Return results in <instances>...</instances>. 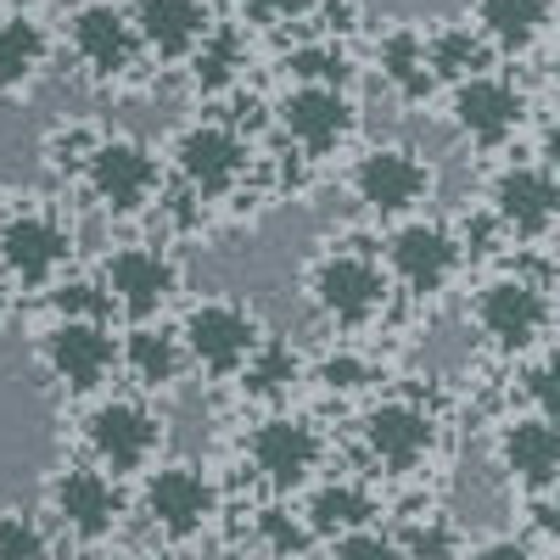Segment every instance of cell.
<instances>
[{
	"label": "cell",
	"instance_id": "obj_1",
	"mask_svg": "<svg viewBox=\"0 0 560 560\" xmlns=\"http://www.w3.org/2000/svg\"><path fill=\"white\" fill-rule=\"evenodd\" d=\"M303 303L337 325V331H370L382 325L387 308H393V275H387V258L364 253V247H325L308 258L303 269Z\"/></svg>",
	"mask_w": 560,
	"mask_h": 560
},
{
	"label": "cell",
	"instance_id": "obj_2",
	"mask_svg": "<svg viewBox=\"0 0 560 560\" xmlns=\"http://www.w3.org/2000/svg\"><path fill=\"white\" fill-rule=\"evenodd\" d=\"M34 364L62 398H102L124 376V331L102 314H51L34 337Z\"/></svg>",
	"mask_w": 560,
	"mask_h": 560
},
{
	"label": "cell",
	"instance_id": "obj_3",
	"mask_svg": "<svg viewBox=\"0 0 560 560\" xmlns=\"http://www.w3.org/2000/svg\"><path fill=\"white\" fill-rule=\"evenodd\" d=\"M129 510H135V499H129L124 477H113L107 465H96L90 454L57 465V471L45 477V522H51L57 538L73 544V549L113 544L129 522Z\"/></svg>",
	"mask_w": 560,
	"mask_h": 560
},
{
	"label": "cell",
	"instance_id": "obj_4",
	"mask_svg": "<svg viewBox=\"0 0 560 560\" xmlns=\"http://www.w3.org/2000/svg\"><path fill=\"white\" fill-rule=\"evenodd\" d=\"M79 264V230L62 202L45 197H12L7 219H0V269L18 292H51L62 275Z\"/></svg>",
	"mask_w": 560,
	"mask_h": 560
},
{
	"label": "cell",
	"instance_id": "obj_5",
	"mask_svg": "<svg viewBox=\"0 0 560 560\" xmlns=\"http://www.w3.org/2000/svg\"><path fill=\"white\" fill-rule=\"evenodd\" d=\"M163 158H168L174 179H179L191 197H202L208 208L236 202L242 185L258 174V147H253V135H247L242 124H230L224 113L179 124Z\"/></svg>",
	"mask_w": 560,
	"mask_h": 560
},
{
	"label": "cell",
	"instance_id": "obj_6",
	"mask_svg": "<svg viewBox=\"0 0 560 560\" xmlns=\"http://www.w3.org/2000/svg\"><path fill=\"white\" fill-rule=\"evenodd\" d=\"M79 443L113 477L135 482L168 454V415L152 404V393H102L79 420Z\"/></svg>",
	"mask_w": 560,
	"mask_h": 560
},
{
	"label": "cell",
	"instance_id": "obj_7",
	"mask_svg": "<svg viewBox=\"0 0 560 560\" xmlns=\"http://www.w3.org/2000/svg\"><path fill=\"white\" fill-rule=\"evenodd\" d=\"M73 185H79V191L96 202L107 219L135 224V219H152V213L163 208V197H168V163L147 147V140L107 129Z\"/></svg>",
	"mask_w": 560,
	"mask_h": 560
},
{
	"label": "cell",
	"instance_id": "obj_8",
	"mask_svg": "<svg viewBox=\"0 0 560 560\" xmlns=\"http://www.w3.org/2000/svg\"><path fill=\"white\" fill-rule=\"evenodd\" d=\"M135 516L163 544H197L224 522V488L197 459H158L147 477H135Z\"/></svg>",
	"mask_w": 560,
	"mask_h": 560
},
{
	"label": "cell",
	"instance_id": "obj_9",
	"mask_svg": "<svg viewBox=\"0 0 560 560\" xmlns=\"http://www.w3.org/2000/svg\"><path fill=\"white\" fill-rule=\"evenodd\" d=\"M62 51L73 57L79 79L96 90H124L147 68V45H140L135 12L118 0H79L62 23Z\"/></svg>",
	"mask_w": 560,
	"mask_h": 560
},
{
	"label": "cell",
	"instance_id": "obj_10",
	"mask_svg": "<svg viewBox=\"0 0 560 560\" xmlns=\"http://www.w3.org/2000/svg\"><path fill=\"white\" fill-rule=\"evenodd\" d=\"M325 454H331L325 432L298 409H264L253 420V432L242 438V459H247L253 482L275 499H292L308 482H319Z\"/></svg>",
	"mask_w": 560,
	"mask_h": 560
},
{
	"label": "cell",
	"instance_id": "obj_11",
	"mask_svg": "<svg viewBox=\"0 0 560 560\" xmlns=\"http://www.w3.org/2000/svg\"><path fill=\"white\" fill-rule=\"evenodd\" d=\"M179 337L191 353V370L208 382H236L253 364V353L269 342L264 314L242 298H197L179 314Z\"/></svg>",
	"mask_w": 560,
	"mask_h": 560
},
{
	"label": "cell",
	"instance_id": "obj_12",
	"mask_svg": "<svg viewBox=\"0 0 560 560\" xmlns=\"http://www.w3.org/2000/svg\"><path fill=\"white\" fill-rule=\"evenodd\" d=\"M96 280L118 319H163L185 292V264L168 242H118L96 264Z\"/></svg>",
	"mask_w": 560,
	"mask_h": 560
},
{
	"label": "cell",
	"instance_id": "obj_13",
	"mask_svg": "<svg viewBox=\"0 0 560 560\" xmlns=\"http://www.w3.org/2000/svg\"><path fill=\"white\" fill-rule=\"evenodd\" d=\"M348 191H353V202H359L364 213L398 224V219H415L420 208L432 202L438 168L420 158L415 147H398V140H393V147H370V152L353 158Z\"/></svg>",
	"mask_w": 560,
	"mask_h": 560
},
{
	"label": "cell",
	"instance_id": "obj_14",
	"mask_svg": "<svg viewBox=\"0 0 560 560\" xmlns=\"http://www.w3.org/2000/svg\"><path fill=\"white\" fill-rule=\"evenodd\" d=\"M275 129L314 163H331L359 135V102L342 84H287V96L275 102Z\"/></svg>",
	"mask_w": 560,
	"mask_h": 560
},
{
	"label": "cell",
	"instance_id": "obj_15",
	"mask_svg": "<svg viewBox=\"0 0 560 560\" xmlns=\"http://www.w3.org/2000/svg\"><path fill=\"white\" fill-rule=\"evenodd\" d=\"M382 258H387L393 287H404V298H443L454 287V275L465 269V242L443 219L415 213V219H398Z\"/></svg>",
	"mask_w": 560,
	"mask_h": 560
},
{
	"label": "cell",
	"instance_id": "obj_16",
	"mask_svg": "<svg viewBox=\"0 0 560 560\" xmlns=\"http://www.w3.org/2000/svg\"><path fill=\"white\" fill-rule=\"evenodd\" d=\"M471 319L499 353H527V348L544 342L549 319H555V303L527 275H493L471 298Z\"/></svg>",
	"mask_w": 560,
	"mask_h": 560
},
{
	"label": "cell",
	"instance_id": "obj_17",
	"mask_svg": "<svg viewBox=\"0 0 560 560\" xmlns=\"http://www.w3.org/2000/svg\"><path fill=\"white\" fill-rule=\"evenodd\" d=\"M359 443L370 454V465L387 477H415L420 465L432 459L438 448V415L420 409L409 398H382L370 404L364 420H359Z\"/></svg>",
	"mask_w": 560,
	"mask_h": 560
},
{
	"label": "cell",
	"instance_id": "obj_18",
	"mask_svg": "<svg viewBox=\"0 0 560 560\" xmlns=\"http://www.w3.org/2000/svg\"><path fill=\"white\" fill-rule=\"evenodd\" d=\"M488 208L516 242H544L560 230V174L549 163H504L488 185Z\"/></svg>",
	"mask_w": 560,
	"mask_h": 560
},
{
	"label": "cell",
	"instance_id": "obj_19",
	"mask_svg": "<svg viewBox=\"0 0 560 560\" xmlns=\"http://www.w3.org/2000/svg\"><path fill=\"white\" fill-rule=\"evenodd\" d=\"M448 118L454 129L482 152H499L510 135L527 124V96L510 79L499 73H477V79H459L448 84Z\"/></svg>",
	"mask_w": 560,
	"mask_h": 560
},
{
	"label": "cell",
	"instance_id": "obj_20",
	"mask_svg": "<svg viewBox=\"0 0 560 560\" xmlns=\"http://www.w3.org/2000/svg\"><path fill=\"white\" fill-rule=\"evenodd\" d=\"M135 28L147 57L163 68H191V57L208 45V34L219 28L213 0H135Z\"/></svg>",
	"mask_w": 560,
	"mask_h": 560
},
{
	"label": "cell",
	"instance_id": "obj_21",
	"mask_svg": "<svg viewBox=\"0 0 560 560\" xmlns=\"http://www.w3.org/2000/svg\"><path fill=\"white\" fill-rule=\"evenodd\" d=\"M124 376L135 393H179L185 376H197L191 370V353H185V337L179 325H163V319H129L124 331Z\"/></svg>",
	"mask_w": 560,
	"mask_h": 560
},
{
	"label": "cell",
	"instance_id": "obj_22",
	"mask_svg": "<svg viewBox=\"0 0 560 560\" xmlns=\"http://www.w3.org/2000/svg\"><path fill=\"white\" fill-rule=\"evenodd\" d=\"M298 499H303V522L319 538V549H331L348 533L382 527V499H376V488H364L359 477H319Z\"/></svg>",
	"mask_w": 560,
	"mask_h": 560
},
{
	"label": "cell",
	"instance_id": "obj_23",
	"mask_svg": "<svg viewBox=\"0 0 560 560\" xmlns=\"http://www.w3.org/2000/svg\"><path fill=\"white\" fill-rule=\"evenodd\" d=\"M51 57H57V34L45 28L28 7L0 12V102H23L45 79Z\"/></svg>",
	"mask_w": 560,
	"mask_h": 560
},
{
	"label": "cell",
	"instance_id": "obj_24",
	"mask_svg": "<svg viewBox=\"0 0 560 560\" xmlns=\"http://www.w3.org/2000/svg\"><path fill=\"white\" fill-rule=\"evenodd\" d=\"M499 465L527 493H544L560 482V420L555 415H522L499 432Z\"/></svg>",
	"mask_w": 560,
	"mask_h": 560
},
{
	"label": "cell",
	"instance_id": "obj_25",
	"mask_svg": "<svg viewBox=\"0 0 560 560\" xmlns=\"http://www.w3.org/2000/svg\"><path fill=\"white\" fill-rule=\"evenodd\" d=\"M376 73L387 84V96L404 102V107H420V102H432L438 96V68H432V51H427V34L398 23L376 39Z\"/></svg>",
	"mask_w": 560,
	"mask_h": 560
},
{
	"label": "cell",
	"instance_id": "obj_26",
	"mask_svg": "<svg viewBox=\"0 0 560 560\" xmlns=\"http://www.w3.org/2000/svg\"><path fill=\"white\" fill-rule=\"evenodd\" d=\"M247 62H253V34L242 23H219L185 73L208 102H230L236 90H247Z\"/></svg>",
	"mask_w": 560,
	"mask_h": 560
},
{
	"label": "cell",
	"instance_id": "obj_27",
	"mask_svg": "<svg viewBox=\"0 0 560 560\" xmlns=\"http://www.w3.org/2000/svg\"><path fill=\"white\" fill-rule=\"evenodd\" d=\"M303 382H308L303 353H298L292 342L269 337V342L253 353V364L236 376V393H242L247 404H258V409H287V404H292V393H298Z\"/></svg>",
	"mask_w": 560,
	"mask_h": 560
},
{
	"label": "cell",
	"instance_id": "obj_28",
	"mask_svg": "<svg viewBox=\"0 0 560 560\" xmlns=\"http://www.w3.org/2000/svg\"><path fill=\"white\" fill-rule=\"evenodd\" d=\"M549 0H471V23L493 39V51H527L549 28Z\"/></svg>",
	"mask_w": 560,
	"mask_h": 560
},
{
	"label": "cell",
	"instance_id": "obj_29",
	"mask_svg": "<svg viewBox=\"0 0 560 560\" xmlns=\"http://www.w3.org/2000/svg\"><path fill=\"white\" fill-rule=\"evenodd\" d=\"M427 51H432V68L443 84H459V79H477L493 68V39L477 28V23H443L427 34Z\"/></svg>",
	"mask_w": 560,
	"mask_h": 560
},
{
	"label": "cell",
	"instance_id": "obj_30",
	"mask_svg": "<svg viewBox=\"0 0 560 560\" xmlns=\"http://www.w3.org/2000/svg\"><path fill=\"white\" fill-rule=\"evenodd\" d=\"M280 68H287L292 84H342L353 90V57H348V45L331 39V34H314V39H298L287 57H280Z\"/></svg>",
	"mask_w": 560,
	"mask_h": 560
},
{
	"label": "cell",
	"instance_id": "obj_31",
	"mask_svg": "<svg viewBox=\"0 0 560 560\" xmlns=\"http://www.w3.org/2000/svg\"><path fill=\"white\" fill-rule=\"evenodd\" d=\"M107 135V124H90V118H62V124H51V135H45V147H39V158H45V168H51L57 179H79L84 174V163H90V152H96V140Z\"/></svg>",
	"mask_w": 560,
	"mask_h": 560
},
{
	"label": "cell",
	"instance_id": "obj_32",
	"mask_svg": "<svg viewBox=\"0 0 560 560\" xmlns=\"http://www.w3.org/2000/svg\"><path fill=\"white\" fill-rule=\"evenodd\" d=\"M51 549H62V538L45 522V510L28 516V510L0 504V555H51Z\"/></svg>",
	"mask_w": 560,
	"mask_h": 560
},
{
	"label": "cell",
	"instance_id": "obj_33",
	"mask_svg": "<svg viewBox=\"0 0 560 560\" xmlns=\"http://www.w3.org/2000/svg\"><path fill=\"white\" fill-rule=\"evenodd\" d=\"M258 549H275V555H292V549H319V538L308 533V522H303V510L292 516V510H280V504H269V510H258V538H253Z\"/></svg>",
	"mask_w": 560,
	"mask_h": 560
},
{
	"label": "cell",
	"instance_id": "obj_34",
	"mask_svg": "<svg viewBox=\"0 0 560 560\" xmlns=\"http://www.w3.org/2000/svg\"><path fill=\"white\" fill-rule=\"evenodd\" d=\"M393 549H409V555H454V549H465V538L454 527H443V516H432V522L404 516V527L393 533Z\"/></svg>",
	"mask_w": 560,
	"mask_h": 560
},
{
	"label": "cell",
	"instance_id": "obj_35",
	"mask_svg": "<svg viewBox=\"0 0 560 560\" xmlns=\"http://www.w3.org/2000/svg\"><path fill=\"white\" fill-rule=\"evenodd\" d=\"M308 382H319L325 393H359V387L370 382V364H364L353 348H342V353H331V359H319V364L308 370Z\"/></svg>",
	"mask_w": 560,
	"mask_h": 560
},
{
	"label": "cell",
	"instance_id": "obj_36",
	"mask_svg": "<svg viewBox=\"0 0 560 560\" xmlns=\"http://www.w3.org/2000/svg\"><path fill=\"white\" fill-rule=\"evenodd\" d=\"M522 393H527V404H533L538 415H555V420H560V348H549V353L527 370Z\"/></svg>",
	"mask_w": 560,
	"mask_h": 560
},
{
	"label": "cell",
	"instance_id": "obj_37",
	"mask_svg": "<svg viewBox=\"0 0 560 560\" xmlns=\"http://www.w3.org/2000/svg\"><path fill=\"white\" fill-rule=\"evenodd\" d=\"M533 522H538V533H544L549 544H560V482L538 493V516H533Z\"/></svg>",
	"mask_w": 560,
	"mask_h": 560
},
{
	"label": "cell",
	"instance_id": "obj_38",
	"mask_svg": "<svg viewBox=\"0 0 560 560\" xmlns=\"http://www.w3.org/2000/svg\"><path fill=\"white\" fill-rule=\"evenodd\" d=\"M538 158H544V163H549V168L560 174V118H555V124H544V140H538Z\"/></svg>",
	"mask_w": 560,
	"mask_h": 560
},
{
	"label": "cell",
	"instance_id": "obj_39",
	"mask_svg": "<svg viewBox=\"0 0 560 560\" xmlns=\"http://www.w3.org/2000/svg\"><path fill=\"white\" fill-rule=\"evenodd\" d=\"M12 280H7V269H0V331H7V319H12Z\"/></svg>",
	"mask_w": 560,
	"mask_h": 560
},
{
	"label": "cell",
	"instance_id": "obj_40",
	"mask_svg": "<svg viewBox=\"0 0 560 560\" xmlns=\"http://www.w3.org/2000/svg\"><path fill=\"white\" fill-rule=\"evenodd\" d=\"M7 208H12V191H7V185H0V219H7Z\"/></svg>",
	"mask_w": 560,
	"mask_h": 560
},
{
	"label": "cell",
	"instance_id": "obj_41",
	"mask_svg": "<svg viewBox=\"0 0 560 560\" xmlns=\"http://www.w3.org/2000/svg\"><path fill=\"white\" fill-rule=\"evenodd\" d=\"M7 7H28L34 12V7H45V0H7Z\"/></svg>",
	"mask_w": 560,
	"mask_h": 560
},
{
	"label": "cell",
	"instance_id": "obj_42",
	"mask_svg": "<svg viewBox=\"0 0 560 560\" xmlns=\"http://www.w3.org/2000/svg\"><path fill=\"white\" fill-rule=\"evenodd\" d=\"M555 84H560V62H555Z\"/></svg>",
	"mask_w": 560,
	"mask_h": 560
}]
</instances>
